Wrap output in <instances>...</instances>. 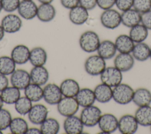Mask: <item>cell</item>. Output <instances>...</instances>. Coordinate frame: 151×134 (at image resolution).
Listing matches in <instances>:
<instances>
[{
  "instance_id": "cell-1",
  "label": "cell",
  "mask_w": 151,
  "mask_h": 134,
  "mask_svg": "<svg viewBox=\"0 0 151 134\" xmlns=\"http://www.w3.org/2000/svg\"><path fill=\"white\" fill-rule=\"evenodd\" d=\"M100 42L99 35L96 32L91 30L83 32L78 40L81 49L83 51L88 53L96 51Z\"/></svg>"
},
{
  "instance_id": "cell-2",
  "label": "cell",
  "mask_w": 151,
  "mask_h": 134,
  "mask_svg": "<svg viewBox=\"0 0 151 134\" xmlns=\"http://www.w3.org/2000/svg\"><path fill=\"white\" fill-rule=\"evenodd\" d=\"M134 90L127 84L121 83L113 87V99L117 104L125 105L132 102Z\"/></svg>"
},
{
  "instance_id": "cell-3",
  "label": "cell",
  "mask_w": 151,
  "mask_h": 134,
  "mask_svg": "<svg viewBox=\"0 0 151 134\" xmlns=\"http://www.w3.org/2000/svg\"><path fill=\"white\" fill-rule=\"evenodd\" d=\"M84 70L90 76H100L106 67V61L100 55H92L85 61Z\"/></svg>"
},
{
  "instance_id": "cell-4",
  "label": "cell",
  "mask_w": 151,
  "mask_h": 134,
  "mask_svg": "<svg viewBox=\"0 0 151 134\" xmlns=\"http://www.w3.org/2000/svg\"><path fill=\"white\" fill-rule=\"evenodd\" d=\"M101 115V110L99 107L91 105L83 107L80 117L84 126L94 127L98 125Z\"/></svg>"
},
{
  "instance_id": "cell-5",
  "label": "cell",
  "mask_w": 151,
  "mask_h": 134,
  "mask_svg": "<svg viewBox=\"0 0 151 134\" xmlns=\"http://www.w3.org/2000/svg\"><path fill=\"white\" fill-rule=\"evenodd\" d=\"M100 20L103 27L107 29L114 30L122 24L121 14L113 8L103 10L100 15Z\"/></svg>"
},
{
  "instance_id": "cell-6",
  "label": "cell",
  "mask_w": 151,
  "mask_h": 134,
  "mask_svg": "<svg viewBox=\"0 0 151 134\" xmlns=\"http://www.w3.org/2000/svg\"><path fill=\"white\" fill-rule=\"evenodd\" d=\"M100 77L101 83L111 87H114L119 85L123 80L122 72L114 66L106 67Z\"/></svg>"
},
{
  "instance_id": "cell-7",
  "label": "cell",
  "mask_w": 151,
  "mask_h": 134,
  "mask_svg": "<svg viewBox=\"0 0 151 134\" xmlns=\"http://www.w3.org/2000/svg\"><path fill=\"white\" fill-rule=\"evenodd\" d=\"M79 107L76 99L71 97H63L57 104L58 112L65 117L75 115L78 111Z\"/></svg>"
},
{
  "instance_id": "cell-8",
  "label": "cell",
  "mask_w": 151,
  "mask_h": 134,
  "mask_svg": "<svg viewBox=\"0 0 151 134\" xmlns=\"http://www.w3.org/2000/svg\"><path fill=\"white\" fill-rule=\"evenodd\" d=\"M1 25L5 32L14 34L18 32L21 29L22 27V21L19 15L9 13L2 18Z\"/></svg>"
},
{
  "instance_id": "cell-9",
  "label": "cell",
  "mask_w": 151,
  "mask_h": 134,
  "mask_svg": "<svg viewBox=\"0 0 151 134\" xmlns=\"http://www.w3.org/2000/svg\"><path fill=\"white\" fill-rule=\"evenodd\" d=\"M63 96L57 84L48 83L43 88V99L48 104L57 105Z\"/></svg>"
},
{
  "instance_id": "cell-10",
  "label": "cell",
  "mask_w": 151,
  "mask_h": 134,
  "mask_svg": "<svg viewBox=\"0 0 151 134\" xmlns=\"http://www.w3.org/2000/svg\"><path fill=\"white\" fill-rule=\"evenodd\" d=\"M139 124L134 116L126 114L119 119L118 129L122 134H133L138 129Z\"/></svg>"
},
{
  "instance_id": "cell-11",
  "label": "cell",
  "mask_w": 151,
  "mask_h": 134,
  "mask_svg": "<svg viewBox=\"0 0 151 134\" xmlns=\"http://www.w3.org/2000/svg\"><path fill=\"white\" fill-rule=\"evenodd\" d=\"M119 120L111 113H104L101 115L98 123V126L102 133H111L118 129Z\"/></svg>"
},
{
  "instance_id": "cell-12",
  "label": "cell",
  "mask_w": 151,
  "mask_h": 134,
  "mask_svg": "<svg viewBox=\"0 0 151 134\" xmlns=\"http://www.w3.org/2000/svg\"><path fill=\"white\" fill-rule=\"evenodd\" d=\"M10 82L12 86L24 90L31 83L30 74L24 69H16L11 74Z\"/></svg>"
},
{
  "instance_id": "cell-13",
  "label": "cell",
  "mask_w": 151,
  "mask_h": 134,
  "mask_svg": "<svg viewBox=\"0 0 151 134\" xmlns=\"http://www.w3.org/2000/svg\"><path fill=\"white\" fill-rule=\"evenodd\" d=\"M38 6L34 0H21L17 9L19 15L26 20L37 17Z\"/></svg>"
},
{
  "instance_id": "cell-14",
  "label": "cell",
  "mask_w": 151,
  "mask_h": 134,
  "mask_svg": "<svg viewBox=\"0 0 151 134\" xmlns=\"http://www.w3.org/2000/svg\"><path fill=\"white\" fill-rule=\"evenodd\" d=\"M48 110L42 104H35L32 106L28 113L29 120L34 125H41L48 117Z\"/></svg>"
},
{
  "instance_id": "cell-15",
  "label": "cell",
  "mask_w": 151,
  "mask_h": 134,
  "mask_svg": "<svg viewBox=\"0 0 151 134\" xmlns=\"http://www.w3.org/2000/svg\"><path fill=\"white\" fill-rule=\"evenodd\" d=\"M84 126L80 117L75 115L66 117L63 123L64 130L67 134L82 133Z\"/></svg>"
},
{
  "instance_id": "cell-16",
  "label": "cell",
  "mask_w": 151,
  "mask_h": 134,
  "mask_svg": "<svg viewBox=\"0 0 151 134\" xmlns=\"http://www.w3.org/2000/svg\"><path fill=\"white\" fill-rule=\"evenodd\" d=\"M114 66L120 71L127 72L134 66V58L130 53H120L117 55L113 61Z\"/></svg>"
},
{
  "instance_id": "cell-17",
  "label": "cell",
  "mask_w": 151,
  "mask_h": 134,
  "mask_svg": "<svg viewBox=\"0 0 151 134\" xmlns=\"http://www.w3.org/2000/svg\"><path fill=\"white\" fill-rule=\"evenodd\" d=\"M88 17V11L80 5L70 9L68 13L70 21L76 25H83L87 21Z\"/></svg>"
},
{
  "instance_id": "cell-18",
  "label": "cell",
  "mask_w": 151,
  "mask_h": 134,
  "mask_svg": "<svg viewBox=\"0 0 151 134\" xmlns=\"http://www.w3.org/2000/svg\"><path fill=\"white\" fill-rule=\"evenodd\" d=\"M30 51L27 45L18 44L12 48L11 52V57L17 64L22 65L29 61Z\"/></svg>"
},
{
  "instance_id": "cell-19",
  "label": "cell",
  "mask_w": 151,
  "mask_h": 134,
  "mask_svg": "<svg viewBox=\"0 0 151 134\" xmlns=\"http://www.w3.org/2000/svg\"><path fill=\"white\" fill-rule=\"evenodd\" d=\"M31 83L41 86L45 85L50 77L48 70L43 66H35L31 70L29 73Z\"/></svg>"
},
{
  "instance_id": "cell-20",
  "label": "cell",
  "mask_w": 151,
  "mask_h": 134,
  "mask_svg": "<svg viewBox=\"0 0 151 134\" xmlns=\"http://www.w3.org/2000/svg\"><path fill=\"white\" fill-rule=\"evenodd\" d=\"M122 24L124 26L132 28L141 22V14L132 8L121 13Z\"/></svg>"
},
{
  "instance_id": "cell-21",
  "label": "cell",
  "mask_w": 151,
  "mask_h": 134,
  "mask_svg": "<svg viewBox=\"0 0 151 134\" xmlns=\"http://www.w3.org/2000/svg\"><path fill=\"white\" fill-rule=\"evenodd\" d=\"M56 16V9L52 4H41L38 6L37 18L42 22H49Z\"/></svg>"
},
{
  "instance_id": "cell-22",
  "label": "cell",
  "mask_w": 151,
  "mask_h": 134,
  "mask_svg": "<svg viewBox=\"0 0 151 134\" xmlns=\"http://www.w3.org/2000/svg\"><path fill=\"white\" fill-rule=\"evenodd\" d=\"M94 90L96 100L100 103H106L113 99V89L103 83L97 85Z\"/></svg>"
},
{
  "instance_id": "cell-23",
  "label": "cell",
  "mask_w": 151,
  "mask_h": 134,
  "mask_svg": "<svg viewBox=\"0 0 151 134\" xmlns=\"http://www.w3.org/2000/svg\"><path fill=\"white\" fill-rule=\"evenodd\" d=\"M117 51L114 42L109 40H105L101 41L97 50L98 55L105 60L114 57Z\"/></svg>"
},
{
  "instance_id": "cell-24",
  "label": "cell",
  "mask_w": 151,
  "mask_h": 134,
  "mask_svg": "<svg viewBox=\"0 0 151 134\" xmlns=\"http://www.w3.org/2000/svg\"><path fill=\"white\" fill-rule=\"evenodd\" d=\"M75 98L80 106L83 107L93 105L96 101L94 90L87 87L80 89Z\"/></svg>"
},
{
  "instance_id": "cell-25",
  "label": "cell",
  "mask_w": 151,
  "mask_h": 134,
  "mask_svg": "<svg viewBox=\"0 0 151 134\" xmlns=\"http://www.w3.org/2000/svg\"><path fill=\"white\" fill-rule=\"evenodd\" d=\"M117 51L120 53H130L134 46V43L129 35L120 34L114 41Z\"/></svg>"
},
{
  "instance_id": "cell-26",
  "label": "cell",
  "mask_w": 151,
  "mask_h": 134,
  "mask_svg": "<svg viewBox=\"0 0 151 134\" xmlns=\"http://www.w3.org/2000/svg\"><path fill=\"white\" fill-rule=\"evenodd\" d=\"M63 97H75L80 89L78 83L73 79H66L60 85Z\"/></svg>"
},
{
  "instance_id": "cell-27",
  "label": "cell",
  "mask_w": 151,
  "mask_h": 134,
  "mask_svg": "<svg viewBox=\"0 0 151 134\" xmlns=\"http://www.w3.org/2000/svg\"><path fill=\"white\" fill-rule=\"evenodd\" d=\"M47 53L44 48L41 47H35L30 51L29 61L35 66H43L47 61Z\"/></svg>"
},
{
  "instance_id": "cell-28",
  "label": "cell",
  "mask_w": 151,
  "mask_h": 134,
  "mask_svg": "<svg viewBox=\"0 0 151 134\" xmlns=\"http://www.w3.org/2000/svg\"><path fill=\"white\" fill-rule=\"evenodd\" d=\"M132 102L138 107L151 104V91L144 87H140L134 91Z\"/></svg>"
},
{
  "instance_id": "cell-29",
  "label": "cell",
  "mask_w": 151,
  "mask_h": 134,
  "mask_svg": "<svg viewBox=\"0 0 151 134\" xmlns=\"http://www.w3.org/2000/svg\"><path fill=\"white\" fill-rule=\"evenodd\" d=\"M134 60L138 61H145L150 58V47L144 42L136 43L132 51Z\"/></svg>"
},
{
  "instance_id": "cell-30",
  "label": "cell",
  "mask_w": 151,
  "mask_h": 134,
  "mask_svg": "<svg viewBox=\"0 0 151 134\" xmlns=\"http://www.w3.org/2000/svg\"><path fill=\"white\" fill-rule=\"evenodd\" d=\"M134 116L139 125L145 127L151 125V106L150 105L139 107Z\"/></svg>"
},
{
  "instance_id": "cell-31",
  "label": "cell",
  "mask_w": 151,
  "mask_h": 134,
  "mask_svg": "<svg viewBox=\"0 0 151 134\" xmlns=\"http://www.w3.org/2000/svg\"><path fill=\"white\" fill-rule=\"evenodd\" d=\"M20 90L13 86L5 88L0 93L4 103L7 104H14L21 97Z\"/></svg>"
},
{
  "instance_id": "cell-32",
  "label": "cell",
  "mask_w": 151,
  "mask_h": 134,
  "mask_svg": "<svg viewBox=\"0 0 151 134\" xmlns=\"http://www.w3.org/2000/svg\"><path fill=\"white\" fill-rule=\"evenodd\" d=\"M148 30L141 23L130 28L129 35L134 43L144 42L148 37Z\"/></svg>"
},
{
  "instance_id": "cell-33",
  "label": "cell",
  "mask_w": 151,
  "mask_h": 134,
  "mask_svg": "<svg viewBox=\"0 0 151 134\" xmlns=\"http://www.w3.org/2000/svg\"><path fill=\"white\" fill-rule=\"evenodd\" d=\"M24 90L25 96L32 102H38L43 99V89L40 85L31 83Z\"/></svg>"
},
{
  "instance_id": "cell-34",
  "label": "cell",
  "mask_w": 151,
  "mask_h": 134,
  "mask_svg": "<svg viewBox=\"0 0 151 134\" xmlns=\"http://www.w3.org/2000/svg\"><path fill=\"white\" fill-rule=\"evenodd\" d=\"M42 134H57L60 129L58 121L53 117H47L41 125Z\"/></svg>"
},
{
  "instance_id": "cell-35",
  "label": "cell",
  "mask_w": 151,
  "mask_h": 134,
  "mask_svg": "<svg viewBox=\"0 0 151 134\" xmlns=\"http://www.w3.org/2000/svg\"><path fill=\"white\" fill-rule=\"evenodd\" d=\"M9 128L13 134H26L29 127L27 122L24 119L17 117L12 118Z\"/></svg>"
},
{
  "instance_id": "cell-36",
  "label": "cell",
  "mask_w": 151,
  "mask_h": 134,
  "mask_svg": "<svg viewBox=\"0 0 151 134\" xmlns=\"http://www.w3.org/2000/svg\"><path fill=\"white\" fill-rule=\"evenodd\" d=\"M17 64L10 56L0 57V74L9 76L16 70Z\"/></svg>"
},
{
  "instance_id": "cell-37",
  "label": "cell",
  "mask_w": 151,
  "mask_h": 134,
  "mask_svg": "<svg viewBox=\"0 0 151 134\" xmlns=\"http://www.w3.org/2000/svg\"><path fill=\"white\" fill-rule=\"evenodd\" d=\"M14 106L15 109L18 114L25 116L28 115L33 105L32 102L25 96L20 97L15 103Z\"/></svg>"
},
{
  "instance_id": "cell-38",
  "label": "cell",
  "mask_w": 151,
  "mask_h": 134,
  "mask_svg": "<svg viewBox=\"0 0 151 134\" xmlns=\"http://www.w3.org/2000/svg\"><path fill=\"white\" fill-rule=\"evenodd\" d=\"M12 119V115L9 110L4 109H0V130H4L9 128Z\"/></svg>"
},
{
  "instance_id": "cell-39",
  "label": "cell",
  "mask_w": 151,
  "mask_h": 134,
  "mask_svg": "<svg viewBox=\"0 0 151 134\" xmlns=\"http://www.w3.org/2000/svg\"><path fill=\"white\" fill-rule=\"evenodd\" d=\"M133 8L143 14L151 9V0H134Z\"/></svg>"
},
{
  "instance_id": "cell-40",
  "label": "cell",
  "mask_w": 151,
  "mask_h": 134,
  "mask_svg": "<svg viewBox=\"0 0 151 134\" xmlns=\"http://www.w3.org/2000/svg\"><path fill=\"white\" fill-rule=\"evenodd\" d=\"M21 0H1L3 10L12 13L17 10Z\"/></svg>"
},
{
  "instance_id": "cell-41",
  "label": "cell",
  "mask_w": 151,
  "mask_h": 134,
  "mask_svg": "<svg viewBox=\"0 0 151 134\" xmlns=\"http://www.w3.org/2000/svg\"><path fill=\"white\" fill-rule=\"evenodd\" d=\"M134 0H116L115 5L117 8L123 12L133 8Z\"/></svg>"
},
{
  "instance_id": "cell-42",
  "label": "cell",
  "mask_w": 151,
  "mask_h": 134,
  "mask_svg": "<svg viewBox=\"0 0 151 134\" xmlns=\"http://www.w3.org/2000/svg\"><path fill=\"white\" fill-rule=\"evenodd\" d=\"M148 30H151V9L141 14V22Z\"/></svg>"
},
{
  "instance_id": "cell-43",
  "label": "cell",
  "mask_w": 151,
  "mask_h": 134,
  "mask_svg": "<svg viewBox=\"0 0 151 134\" xmlns=\"http://www.w3.org/2000/svg\"><path fill=\"white\" fill-rule=\"evenodd\" d=\"M115 4L116 0H97V6L103 10L112 8Z\"/></svg>"
},
{
  "instance_id": "cell-44",
  "label": "cell",
  "mask_w": 151,
  "mask_h": 134,
  "mask_svg": "<svg viewBox=\"0 0 151 134\" xmlns=\"http://www.w3.org/2000/svg\"><path fill=\"white\" fill-rule=\"evenodd\" d=\"M79 5L90 11L97 6V0H79Z\"/></svg>"
},
{
  "instance_id": "cell-45",
  "label": "cell",
  "mask_w": 151,
  "mask_h": 134,
  "mask_svg": "<svg viewBox=\"0 0 151 134\" xmlns=\"http://www.w3.org/2000/svg\"><path fill=\"white\" fill-rule=\"evenodd\" d=\"M61 5L68 9H71L79 5V0H60Z\"/></svg>"
},
{
  "instance_id": "cell-46",
  "label": "cell",
  "mask_w": 151,
  "mask_h": 134,
  "mask_svg": "<svg viewBox=\"0 0 151 134\" xmlns=\"http://www.w3.org/2000/svg\"><path fill=\"white\" fill-rule=\"evenodd\" d=\"M6 76L0 74V93L9 86V80Z\"/></svg>"
},
{
  "instance_id": "cell-47",
  "label": "cell",
  "mask_w": 151,
  "mask_h": 134,
  "mask_svg": "<svg viewBox=\"0 0 151 134\" xmlns=\"http://www.w3.org/2000/svg\"><path fill=\"white\" fill-rule=\"evenodd\" d=\"M26 134H42L40 128H28Z\"/></svg>"
},
{
  "instance_id": "cell-48",
  "label": "cell",
  "mask_w": 151,
  "mask_h": 134,
  "mask_svg": "<svg viewBox=\"0 0 151 134\" xmlns=\"http://www.w3.org/2000/svg\"><path fill=\"white\" fill-rule=\"evenodd\" d=\"M5 32L4 30L3 29L2 27L0 24V41L1 40H2V39L4 38V35H5Z\"/></svg>"
},
{
  "instance_id": "cell-49",
  "label": "cell",
  "mask_w": 151,
  "mask_h": 134,
  "mask_svg": "<svg viewBox=\"0 0 151 134\" xmlns=\"http://www.w3.org/2000/svg\"><path fill=\"white\" fill-rule=\"evenodd\" d=\"M41 4H51L54 0H38Z\"/></svg>"
},
{
  "instance_id": "cell-50",
  "label": "cell",
  "mask_w": 151,
  "mask_h": 134,
  "mask_svg": "<svg viewBox=\"0 0 151 134\" xmlns=\"http://www.w3.org/2000/svg\"><path fill=\"white\" fill-rule=\"evenodd\" d=\"M4 104V103L3 100H2V99L1 96V94H0V109H1V108L3 107Z\"/></svg>"
},
{
  "instance_id": "cell-51",
  "label": "cell",
  "mask_w": 151,
  "mask_h": 134,
  "mask_svg": "<svg viewBox=\"0 0 151 134\" xmlns=\"http://www.w3.org/2000/svg\"><path fill=\"white\" fill-rule=\"evenodd\" d=\"M2 10H3V8H2V4H1V0H0V13L2 11Z\"/></svg>"
},
{
  "instance_id": "cell-52",
  "label": "cell",
  "mask_w": 151,
  "mask_h": 134,
  "mask_svg": "<svg viewBox=\"0 0 151 134\" xmlns=\"http://www.w3.org/2000/svg\"><path fill=\"white\" fill-rule=\"evenodd\" d=\"M3 133V132H2V130H0V134H2Z\"/></svg>"
},
{
  "instance_id": "cell-53",
  "label": "cell",
  "mask_w": 151,
  "mask_h": 134,
  "mask_svg": "<svg viewBox=\"0 0 151 134\" xmlns=\"http://www.w3.org/2000/svg\"><path fill=\"white\" fill-rule=\"evenodd\" d=\"M150 58L151 59V48H150Z\"/></svg>"
},
{
  "instance_id": "cell-54",
  "label": "cell",
  "mask_w": 151,
  "mask_h": 134,
  "mask_svg": "<svg viewBox=\"0 0 151 134\" xmlns=\"http://www.w3.org/2000/svg\"><path fill=\"white\" fill-rule=\"evenodd\" d=\"M150 132H151V125L150 126Z\"/></svg>"
}]
</instances>
